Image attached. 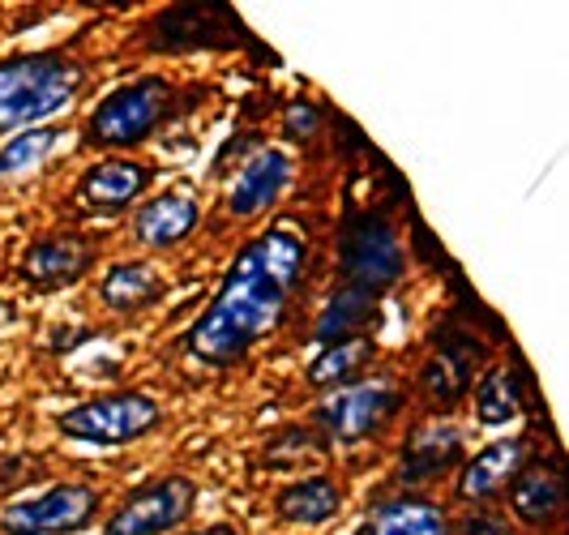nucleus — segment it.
Returning a JSON list of instances; mask_svg holds the SVG:
<instances>
[{"label":"nucleus","mask_w":569,"mask_h":535,"mask_svg":"<svg viewBox=\"0 0 569 535\" xmlns=\"http://www.w3.org/2000/svg\"><path fill=\"white\" fill-rule=\"evenodd\" d=\"M305 257L309 249L291 227H270L244 245L219 283V296L184 330V351L206 368L240 365L261 338L283 326Z\"/></svg>","instance_id":"f257e3e1"},{"label":"nucleus","mask_w":569,"mask_h":535,"mask_svg":"<svg viewBox=\"0 0 569 535\" xmlns=\"http://www.w3.org/2000/svg\"><path fill=\"white\" fill-rule=\"evenodd\" d=\"M86 69L64 52H18L0 60V133L39 129L78 103Z\"/></svg>","instance_id":"f03ea898"},{"label":"nucleus","mask_w":569,"mask_h":535,"mask_svg":"<svg viewBox=\"0 0 569 535\" xmlns=\"http://www.w3.org/2000/svg\"><path fill=\"white\" fill-rule=\"evenodd\" d=\"M176 112V86L159 73H146L133 82L116 86L112 95L90 112L86 120V141L90 146H142L163 120Z\"/></svg>","instance_id":"7ed1b4c3"},{"label":"nucleus","mask_w":569,"mask_h":535,"mask_svg":"<svg viewBox=\"0 0 569 535\" xmlns=\"http://www.w3.org/2000/svg\"><path fill=\"white\" fill-rule=\"evenodd\" d=\"M339 270L351 287L365 291H386L402 279L407 254L395 224L381 210H351L339 231Z\"/></svg>","instance_id":"20e7f679"},{"label":"nucleus","mask_w":569,"mask_h":535,"mask_svg":"<svg viewBox=\"0 0 569 535\" xmlns=\"http://www.w3.org/2000/svg\"><path fill=\"white\" fill-rule=\"evenodd\" d=\"M159 424H163V407L146 390H112L57 416V428L69 442H90V446H129L154 433Z\"/></svg>","instance_id":"39448f33"},{"label":"nucleus","mask_w":569,"mask_h":535,"mask_svg":"<svg viewBox=\"0 0 569 535\" xmlns=\"http://www.w3.org/2000/svg\"><path fill=\"white\" fill-rule=\"evenodd\" d=\"M402 390L395 382H351L339 386L335 395H326L313 412V428L335 446L365 442L372 433H381L386 424L402 412Z\"/></svg>","instance_id":"423d86ee"},{"label":"nucleus","mask_w":569,"mask_h":535,"mask_svg":"<svg viewBox=\"0 0 569 535\" xmlns=\"http://www.w3.org/2000/svg\"><path fill=\"white\" fill-rule=\"evenodd\" d=\"M99 493L90 484H52L39 497H22L0 509V532L4 535H78L94 523Z\"/></svg>","instance_id":"0eeeda50"},{"label":"nucleus","mask_w":569,"mask_h":535,"mask_svg":"<svg viewBox=\"0 0 569 535\" xmlns=\"http://www.w3.org/2000/svg\"><path fill=\"white\" fill-rule=\"evenodd\" d=\"M198 506V484L189 476H159L133 488L112 518L103 523V535H168L189 523Z\"/></svg>","instance_id":"6e6552de"},{"label":"nucleus","mask_w":569,"mask_h":535,"mask_svg":"<svg viewBox=\"0 0 569 535\" xmlns=\"http://www.w3.org/2000/svg\"><path fill=\"white\" fill-rule=\"evenodd\" d=\"M244 39L231 4H171L150 18L146 48L150 52H193V48H236Z\"/></svg>","instance_id":"1a4fd4ad"},{"label":"nucleus","mask_w":569,"mask_h":535,"mask_svg":"<svg viewBox=\"0 0 569 535\" xmlns=\"http://www.w3.org/2000/svg\"><path fill=\"white\" fill-rule=\"evenodd\" d=\"M90 266H94V249L86 245L82 236L57 231V236H43V240L30 245L22 254L18 275L34 291H60V287H73L78 279H86Z\"/></svg>","instance_id":"9d476101"},{"label":"nucleus","mask_w":569,"mask_h":535,"mask_svg":"<svg viewBox=\"0 0 569 535\" xmlns=\"http://www.w3.org/2000/svg\"><path fill=\"white\" fill-rule=\"evenodd\" d=\"M485 360V343L467 330H446L432 360L425 365V390L437 407H455L458 398L476 386V368Z\"/></svg>","instance_id":"9b49d317"},{"label":"nucleus","mask_w":569,"mask_h":535,"mask_svg":"<svg viewBox=\"0 0 569 535\" xmlns=\"http://www.w3.org/2000/svg\"><path fill=\"white\" fill-rule=\"evenodd\" d=\"M291 176H296V164H291L287 150H274V146L257 150L253 159L236 171V180H231L228 210L236 219H244V215H257V210L274 206L287 194Z\"/></svg>","instance_id":"f8f14e48"},{"label":"nucleus","mask_w":569,"mask_h":535,"mask_svg":"<svg viewBox=\"0 0 569 535\" xmlns=\"http://www.w3.org/2000/svg\"><path fill=\"white\" fill-rule=\"evenodd\" d=\"M527 450H531V446H527L522 437H506V442H492V446H485L480 454H471V458L462 463V472H458V497L485 506L497 493H506L510 479L531 463Z\"/></svg>","instance_id":"ddd939ff"},{"label":"nucleus","mask_w":569,"mask_h":535,"mask_svg":"<svg viewBox=\"0 0 569 535\" xmlns=\"http://www.w3.org/2000/svg\"><path fill=\"white\" fill-rule=\"evenodd\" d=\"M154 171L146 164H133V159H103L94 168L82 171L78 180V198L90 210H124L146 194Z\"/></svg>","instance_id":"4468645a"},{"label":"nucleus","mask_w":569,"mask_h":535,"mask_svg":"<svg viewBox=\"0 0 569 535\" xmlns=\"http://www.w3.org/2000/svg\"><path fill=\"white\" fill-rule=\"evenodd\" d=\"M356 535H455V518L428 497H390L365 514Z\"/></svg>","instance_id":"2eb2a0df"},{"label":"nucleus","mask_w":569,"mask_h":535,"mask_svg":"<svg viewBox=\"0 0 569 535\" xmlns=\"http://www.w3.org/2000/svg\"><path fill=\"white\" fill-rule=\"evenodd\" d=\"M201 224V206L189 194H159L133 215V236L146 249H171L180 240H189Z\"/></svg>","instance_id":"dca6fc26"},{"label":"nucleus","mask_w":569,"mask_h":535,"mask_svg":"<svg viewBox=\"0 0 569 535\" xmlns=\"http://www.w3.org/2000/svg\"><path fill=\"white\" fill-rule=\"evenodd\" d=\"M561 502H566V479H561V467L548 463V458H531V463L510 479L513 514H518L522 523H531V527L552 523Z\"/></svg>","instance_id":"f3484780"},{"label":"nucleus","mask_w":569,"mask_h":535,"mask_svg":"<svg viewBox=\"0 0 569 535\" xmlns=\"http://www.w3.org/2000/svg\"><path fill=\"white\" fill-rule=\"evenodd\" d=\"M458 463H462V433L450 424H428L407 442L399 476L407 484H428V479L446 476Z\"/></svg>","instance_id":"a211bd4d"},{"label":"nucleus","mask_w":569,"mask_h":535,"mask_svg":"<svg viewBox=\"0 0 569 535\" xmlns=\"http://www.w3.org/2000/svg\"><path fill=\"white\" fill-rule=\"evenodd\" d=\"M381 313V296L377 291H365V287H351L342 283L339 291L326 300V309L313 326V343L317 347H330V343H342V338H360V330L377 321Z\"/></svg>","instance_id":"6ab92c4d"},{"label":"nucleus","mask_w":569,"mask_h":535,"mask_svg":"<svg viewBox=\"0 0 569 535\" xmlns=\"http://www.w3.org/2000/svg\"><path fill=\"white\" fill-rule=\"evenodd\" d=\"M342 509V488L330 476L296 479L274 493V514L291 527H321Z\"/></svg>","instance_id":"aec40b11"},{"label":"nucleus","mask_w":569,"mask_h":535,"mask_svg":"<svg viewBox=\"0 0 569 535\" xmlns=\"http://www.w3.org/2000/svg\"><path fill=\"white\" fill-rule=\"evenodd\" d=\"M168 291L163 275L150 261H116L112 270L99 283V300L116 313H142L150 305H159Z\"/></svg>","instance_id":"412c9836"},{"label":"nucleus","mask_w":569,"mask_h":535,"mask_svg":"<svg viewBox=\"0 0 569 535\" xmlns=\"http://www.w3.org/2000/svg\"><path fill=\"white\" fill-rule=\"evenodd\" d=\"M372 360V338H342L317 351V360L309 365V386L330 390V386H351L356 373Z\"/></svg>","instance_id":"4be33fe9"},{"label":"nucleus","mask_w":569,"mask_h":535,"mask_svg":"<svg viewBox=\"0 0 569 535\" xmlns=\"http://www.w3.org/2000/svg\"><path fill=\"white\" fill-rule=\"evenodd\" d=\"M518 412H522V386H518L513 368L510 365L488 368L485 377H480V386H476V416H480V424L501 428V424H510Z\"/></svg>","instance_id":"5701e85b"},{"label":"nucleus","mask_w":569,"mask_h":535,"mask_svg":"<svg viewBox=\"0 0 569 535\" xmlns=\"http://www.w3.org/2000/svg\"><path fill=\"white\" fill-rule=\"evenodd\" d=\"M60 141H64V129H57V125H39V129L13 133L0 146V180H13V176H27L30 168H39Z\"/></svg>","instance_id":"b1692460"},{"label":"nucleus","mask_w":569,"mask_h":535,"mask_svg":"<svg viewBox=\"0 0 569 535\" xmlns=\"http://www.w3.org/2000/svg\"><path fill=\"white\" fill-rule=\"evenodd\" d=\"M326 450H330V442L317 433L313 424H287L261 446V463L266 467H300L309 458H321Z\"/></svg>","instance_id":"393cba45"},{"label":"nucleus","mask_w":569,"mask_h":535,"mask_svg":"<svg viewBox=\"0 0 569 535\" xmlns=\"http://www.w3.org/2000/svg\"><path fill=\"white\" fill-rule=\"evenodd\" d=\"M455 535H513V523L506 514L480 506V509H467V514L458 518Z\"/></svg>","instance_id":"a878e982"},{"label":"nucleus","mask_w":569,"mask_h":535,"mask_svg":"<svg viewBox=\"0 0 569 535\" xmlns=\"http://www.w3.org/2000/svg\"><path fill=\"white\" fill-rule=\"evenodd\" d=\"M317 108H305V103H291V112H287V138L305 141L317 133Z\"/></svg>","instance_id":"bb28decb"},{"label":"nucleus","mask_w":569,"mask_h":535,"mask_svg":"<svg viewBox=\"0 0 569 535\" xmlns=\"http://www.w3.org/2000/svg\"><path fill=\"white\" fill-rule=\"evenodd\" d=\"M193 535H240V527L236 523H210V527H201V532Z\"/></svg>","instance_id":"cd10ccee"},{"label":"nucleus","mask_w":569,"mask_h":535,"mask_svg":"<svg viewBox=\"0 0 569 535\" xmlns=\"http://www.w3.org/2000/svg\"><path fill=\"white\" fill-rule=\"evenodd\" d=\"M9 321H13V305H9V300H0V330H4Z\"/></svg>","instance_id":"c85d7f7f"}]
</instances>
